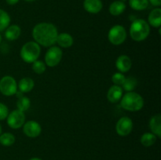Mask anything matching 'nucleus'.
Masks as SVG:
<instances>
[{"label":"nucleus","mask_w":161,"mask_h":160,"mask_svg":"<svg viewBox=\"0 0 161 160\" xmlns=\"http://www.w3.org/2000/svg\"><path fill=\"white\" fill-rule=\"evenodd\" d=\"M58 35V29L51 23H39L32 30L35 42L44 47L52 46L56 42Z\"/></svg>","instance_id":"obj_1"},{"label":"nucleus","mask_w":161,"mask_h":160,"mask_svg":"<svg viewBox=\"0 0 161 160\" xmlns=\"http://www.w3.org/2000/svg\"><path fill=\"white\" fill-rule=\"evenodd\" d=\"M15 142V136L13 133H4L3 134H0V144L3 146L13 145Z\"/></svg>","instance_id":"obj_24"},{"label":"nucleus","mask_w":161,"mask_h":160,"mask_svg":"<svg viewBox=\"0 0 161 160\" xmlns=\"http://www.w3.org/2000/svg\"><path fill=\"white\" fill-rule=\"evenodd\" d=\"M35 83L32 78L25 77V78H21L19 82V84L17 86V88H19L20 92L23 93H28L34 88Z\"/></svg>","instance_id":"obj_18"},{"label":"nucleus","mask_w":161,"mask_h":160,"mask_svg":"<svg viewBox=\"0 0 161 160\" xmlns=\"http://www.w3.org/2000/svg\"><path fill=\"white\" fill-rule=\"evenodd\" d=\"M31 106V100L28 97L22 95L21 97H18V100L17 101V110L20 111H26Z\"/></svg>","instance_id":"obj_21"},{"label":"nucleus","mask_w":161,"mask_h":160,"mask_svg":"<svg viewBox=\"0 0 161 160\" xmlns=\"http://www.w3.org/2000/svg\"><path fill=\"white\" fill-rule=\"evenodd\" d=\"M137 84H138V82H137L136 78L130 76L125 78V81L121 86H123L122 89H124V90L127 91V92H131L135 89Z\"/></svg>","instance_id":"obj_25"},{"label":"nucleus","mask_w":161,"mask_h":160,"mask_svg":"<svg viewBox=\"0 0 161 160\" xmlns=\"http://www.w3.org/2000/svg\"><path fill=\"white\" fill-rule=\"evenodd\" d=\"M149 23L151 26L154 28H160L161 25V9L160 8H156L153 9L149 13Z\"/></svg>","instance_id":"obj_17"},{"label":"nucleus","mask_w":161,"mask_h":160,"mask_svg":"<svg viewBox=\"0 0 161 160\" xmlns=\"http://www.w3.org/2000/svg\"><path fill=\"white\" fill-rule=\"evenodd\" d=\"M133 130V122L129 117L120 118L116 124V131L118 135L126 136L130 134Z\"/></svg>","instance_id":"obj_9"},{"label":"nucleus","mask_w":161,"mask_h":160,"mask_svg":"<svg viewBox=\"0 0 161 160\" xmlns=\"http://www.w3.org/2000/svg\"><path fill=\"white\" fill-rule=\"evenodd\" d=\"M25 115L23 111L14 110L7 116V124L10 128L19 129L25 124Z\"/></svg>","instance_id":"obj_8"},{"label":"nucleus","mask_w":161,"mask_h":160,"mask_svg":"<svg viewBox=\"0 0 161 160\" xmlns=\"http://www.w3.org/2000/svg\"><path fill=\"white\" fill-rule=\"evenodd\" d=\"M132 66V61L127 55H120L116 61V67L121 73L130 71Z\"/></svg>","instance_id":"obj_11"},{"label":"nucleus","mask_w":161,"mask_h":160,"mask_svg":"<svg viewBox=\"0 0 161 160\" xmlns=\"http://www.w3.org/2000/svg\"><path fill=\"white\" fill-rule=\"evenodd\" d=\"M149 128L152 133L157 136V137H161V115L160 114L155 115L149 120Z\"/></svg>","instance_id":"obj_14"},{"label":"nucleus","mask_w":161,"mask_h":160,"mask_svg":"<svg viewBox=\"0 0 161 160\" xmlns=\"http://www.w3.org/2000/svg\"><path fill=\"white\" fill-rule=\"evenodd\" d=\"M41 53L40 45L36 42H28L22 46L20 55L21 59L26 63H33L38 60Z\"/></svg>","instance_id":"obj_4"},{"label":"nucleus","mask_w":161,"mask_h":160,"mask_svg":"<svg viewBox=\"0 0 161 160\" xmlns=\"http://www.w3.org/2000/svg\"><path fill=\"white\" fill-rule=\"evenodd\" d=\"M126 9L125 3L123 1H115L109 6V13L113 16H119L124 12Z\"/></svg>","instance_id":"obj_19"},{"label":"nucleus","mask_w":161,"mask_h":160,"mask_svg":"<svg viewBox=\"0 0 161 160\" xmlns=\"http://www.w3.org/2000/svg\"><path fill=\"white\" fill-rule=\"evenodd\" d=\"M9 115V109L6 104L0 103V120H4Z\"/></svg>","instance_id":"obj_28"},{"label":"nucleus","mask_w":161,"mask_h":160,"mask_svg":"<svg viewBox=\"0 0 161 160\" xmlns=\"http://www.w3.org/2000/svg\"><path fill=\"white\" fill-rule=\"evenodd\" d=\"M27 2H33V1H36V0H25Z\"/></svg>","instance_id":"obj_32"},{"label":"nucleus","mask_w":161,"mask_h":160,"mask_svg":"<svg viewBox=\"0 0 161 160\" xmlns=\"http://www.w3.org/2000/svg\"><path fill=\"white\" fill-rule=\"evenodd\" d=\"M62 50L58 46H50L45 55L46 64L49 67H55L62 59Z\"/></svg>","instance_id":"obj_7"},{"label":"nucleus","mask_w":161,"mask_h":160,"mask_svg":"<svg viewBox=\"0 0 161 160\" xmlns=\"http://www.w3.org/2000/svg\"><path fill=\"white\" fill-rule=\"evenodd\" d=\"M10 23V17L3 9H0V31L6 30Z\"/></svg>","instance_id":"obj_23"},{"label":"nucleus","mask_w":161,"mask_h":160,"mask_svg":"<svg viewBox=\"0 0 161 160\" xmlns=\"http://www.w3.org/2000/svg\"><path fill=\"white\" fill-rule=\"evenodd\" d=\"M141 144L145 147H150L157 141V136L153 133H146L141 136Z\"/></svg>","instance_id":"obj_20"},{"label":"nucleus","mask_w":161,"mask_h":160,"mask_svg":"<svg viewBox=\"0 0 161 160\" xmlns=\"http://www.w3.org/2000/svg\"><path fill=\"white\" fill-rule=\"evenodd\" d=\"M108 41L115 45L124 43L127 39V31L122 25H115L110 28L108 34Z\"/></svg>","instance_id":"obj_5"},{"label":"nucleus","mask_w":161,"mask_h":160,"mask_svg":"<svg viewBox=\"0 0 161 160\" xmlns=\"http://www.w3.org/2000/svg\"><path fill=\"white\" fill-rule=\"evenodd\" d=\"M29 160H42V159H41V158H31V159H29Z\"/></svg>","instance_id":"obj_31"},{"label":"nucleus","mask_w":161,"mask_h":160,"mask_svg":"<svg viewBox=\"0 0 161 160\" xmlns=\"http://www.w3.org/2000/svg\"><path fill=\"white\" fill-rule=\"evenodd\" d=\"M120 105L127 111H138L144 106V100L140 94L131 91L123 95L120 100Z\"/></svg>","instance_id":"obj_2"},{"label":"nucleus","mask_w":161,"mask_h":160,"mask_svg":"<svg viewBox=\"0 0 161 160\" xmlns=\"http://www.w3.org/2000/svg\"><path fill=\"white\" fill-rule=\"evenodd\" d=\"M129 5L135 10H144L149 6L148 0H130Z\"/></svg>","instance_id":"obj_22"},{"label":"nucleus","mask_w":161,"mask_h":160,"mask_svg":"<svg viewBox=\"0 0 161 160\" xmlns=\"http://www.w3.org/2000/svg\"><path fill=\"white\" fill-rule=\"evenodd\" d=\"M150 33V28L148 22L143 19H136L130 27V35L133 40L141 42L145 40Z\"/></svg>","instance_id":"obj_3"},{"label":"nucleus","mask_w":161,"mask_h":160,"mask_svg":"<svg viewBox=\"0 0 161 160\" xmlns=\"http://www.w3.org/2000/svg\"><path fill=\"white\" fill-rule=\"evenodd\" d=\"M102 2L101 0H84L83 8L90 13H97L102 9Z\"/></svg>","instance_id":"obj_12"},{"label":"nucleus","mask_w":161,"mask_h":160,"mask_svg":"<svg viewBox=\"0 0 161 160\" xmlns=\"http://www.w3.org/2000/svg\"><path fill=\"white\" fill-rule=\"evenodd\" d=\"M1 133H2V126L1 125H0V134H1Z\"/></svg>","instance_id":"obj_34"},{"label":"nucleus","mask_w":161,"mask_h":160,"mask_svg":"<svg viewBox=\"0 0 161 160\" xmlns=\"http://www.w3.org/2000/svg\"><path fill=\"white\" fill-rule=\"evenodd\" d=\"M120 1H124V0H120Z\"/></svg>","instance_id":"obj_35"},{"label":"nucleus","mask_w":161,"mask_h":160,"mask_svg":"<svg viewBox=\"0 0 161 160\" xmlns=\"http://www.w3.org/2000/svg\"><path fill=\"white\" fill-rule=\"evenodd\" d=\"M0 92L5 96H13L17 92V84L12 76L6 75L0 80Z\"/></svg>","instance_id":"obj_6"},{"label":"nucleus","mask_w":161,"mask_h":160,"mask_svg":"<svg viewBox=\"0 0 161 160\" xmlns=\"http://www.w3.org/2000/svg\"><path fill=\"white\" fill-rule=\"evenodd\" d=\"M125 75L121 72H116L112 76V81L116 86H121L125 81Z\"/></svg>","instance_id":"obj_27"},{"label":"nucleus","mask_w":161,"mask_h":160,"mask_svg":"<svg viewBox=\"0 0 161 160\" xmlns=\"http://www.w3.org/2000/svg\"><path fill=\"white\" fill-rule=\"evenodd\" d=\"M6 3H8V4L13 6V5L17 4V3L19 2V0H6Z\"/></svg>","instance_id":"obj_30"},{"label":"nucleus","mask_w":161,"mask_h":160,"mask_svg":"<svg viewBox=\"0 0 161 160\" xmlns=\"http://www.w3.org/2000/svg\"><path fill=\"white\" fill-rule=\"evenodd\" d=\"M123 97V89L121 86H111L109 88L107 93V98H108V101L111 103H117L118 101L121 100Z\"/></svg>","instance_id":"obj_13"},{"label":"nucleus","mask_w":161,"mask_h":160,"mask_svg":"<svg viewBox=\"0 0 161 160\" xmlns=\"http://www.w3.org/2000/svg\"><path fill=\"white\" fill-rule=\"evenodd\" d=\"M21 34V29L18 25H10L8 27L5 31V37L7 40L14 41L18 39Z\"/></svg>","instance_id":"obj_16"},{"label":"nucleus","mask_w":161,"mask_h":160,"mask_svg":"<svg viewBox=\"0 0 161 160\" xmlns=\"http://www.w3.org/2000/svg\"><path fill=\"white\" fill-rule=\"evenodd\" d=\"M23 131L27 136L31 138L37 137L42 132V128L39 122L36 121H28L23 125Z\"/></svg>","instance_id":"obj_10"},{"label":"nucleus","mask_w":161,"mask_h":160,"mask_svg":"<svg viewBox=\"0 0 161 160\" xmlns=\"http://www.w3.org/2000/svg\"><path fill=\"white\" fill-rule=\"evenodd\" d=\"M2 36H1V35H0V44H1V42H2Z\"/></svg>","instance_id":"obj_33"},{"label":"nucleus","mask_w":161,"mask_h":160,"mask_svg":"<svg viewBox=\"0 0 161 160\" xmlns=\"http://www.w3.org/2000/svg\"><path fill=\"white\" fill-rule=\"evenodd\" d=\"M73 38L69 33H61L57 37L56 42L62 48H69L73 45Z\"/></svg>","instance_id":"obj_15"},{"label":"nucleus","mask_w":161,"mask_h":160,"mask_svg":"<svg viewBox=\"0 0 161 160\" xmlns=\"http://www.w3.org/2000/svg\"><path fill=\"white\" fill-rule=\"evenodd\" d=\"M46 68V64L42 61H39V60H36V61L32 63V70L34 71V72H36L38 75H42L45 72Z\"/></svg>","instance_id":"obj_26"},{"label":"nucleus","mask_w":161,"mask_h":160,"mask_svg":"<svg viewBox=\"0 0 161 160\" xmlns=\"http://www.w3.org/2000/svg\"><path fill=\"white\" fill-rule=\"evenodd\" d=\"M148 1L150 2L153 6H160L161 5V0H148Z\"/></svg>","instance_id":"obj_29"}]
</instances>
